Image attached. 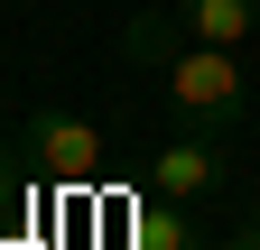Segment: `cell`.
Segmentation results:
<instances>
[{"label": "cell", "mask_w": 260, "mask_h": 250, "mask_svg": "<svg viewBox=\"0 0 260 250\" xmlns=\"http://www.w3.org/2000/svg\"><path fill=\"white\" fill-rule=\"evenodd\" d=\"M168 102L195 120V130H223V120H242V102H251L242 47H205V37H186V47L168 56Z\"/></svg>", "instance_id": "cell-1"}, {"label": "cell", "mask_w": 260, "mask_h": 250, "mask_svg": "<svg viewBox=\"0 0 260 250\" xmlns=\"http://www.w3.org/2000/svg\"><path fill=\"white\" fill-rule=\"evenodd\" d=\"M28 158L56 185H93L103 176V130H93L84 111H28Z\"/></svg>", "instance_id": "cell-2"}, {"label": "cell", "mask_w": 260, "mask_h": 250, "mask_svg": "<svg viewBox=\"0 0 260 250\" xmlns=\"http://www.w3.org/2000/svg\"><path fill=\"white\" fill-rule=\"evenodd\" d=\"M214 176H223L214 139H168V148H158V167H149V195H168V204H195Z\"/></svg>", "instance_id": "cell-3"}, {"label": "cell", "mask_w": 260, "mask_h": 250, "mask_svg": "<svg viewBox=\"0 0 260 250\" xmlns=\"http://www.w3.org/2000/svg\"><path fill=\"white\" fill-rule=\"evenodd\" d=\"M186 37H205V47H251V28H260V0H186L177 10Z\"/></svg>", "instance_id": "cell-4"}, {"label": "cell", "mask_w": 260, "mask_h": 250, "mask_svg": "<svg viewBox=\"0 0 260 250\" xmlns=\"http://www.w3.org/2000/svg\"><path fill=\"white\" fill-rule=\"evenodd\" d=\"M130 250H205V241H195L186 204H168V195H140V204H130Z\"/></svg>", "instance_id": "cell-5"}, {"label": "cell", "mask_w": 260, "mask_h": 250, "mask_svg": "<svg viewBox=\"0 0 260 250\" xmlns=\"http://www.w3.org/2000/svg\"><path fill=\"white\" fill-rule=\"evenodd\" d=\"M177 47H186V28H168V19H140V28H130V56H140V65H168Z\"/></svg>", "instance_id": "cell-6"}, {"label": "cell", "mask_w": 260, "mask_h": 250, "mask_svg": "<svg viewBox=\"0 0 260 250\" xmlns=\"http://www.w3.org/2000/svg\"><path fill=\"white\" fill-rule=\"evenodd\" d=\"M223 250H260V232H251V241H223Z\"/></svg>", "instance_id": "cell-7"}]
</instances>
